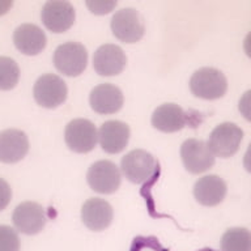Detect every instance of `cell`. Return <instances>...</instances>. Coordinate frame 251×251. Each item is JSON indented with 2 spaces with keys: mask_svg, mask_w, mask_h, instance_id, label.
<instances>
[{
  "mask_svg": "<svg viewBox=\"0 0 251 251\" xmlns=\"http://www.w3.org/2000/svg\"><path fill=\"white\" fill-rule=\"evenodd\" d=\"M190 89L196 97L203 100H217L226 93V77L221 71L204 67L191 76Z\"/></svg>",
  "mask_w": 251,
  "mask_h": 251,
  "instance_id": "1",
  "label": "cell"
},
{
  "mask_svg": "<svg viewBox=\"0 0 251 251\" xmlns=\"http://www.w3.org/2000/svg\"><path fill=\"white\" fill-rule=\"evenodd\" d=\"M121 169L129 182L143 184L154 176L157 164L151 153L143 149H135L122 158Z\"/></svg>",
  "mask_w": 251,
  "mask_h": 251,
  "instance_id": "2",
  "label": "cell"
},
{
  "mask_svg": "<svg viewBox=\"0 0 251 251\" xmlns=\"http://www.w3.org/2000/svg\"><path fill=\"white\" fill-rule=\"evenodd\" d=\"M54 64L59 72L74 77L84 72L88 64V52L81 43H63L55 50Z\"/></svg>",
  "mask_w": 251,
  "mask_h": 251,
  "instance_id": "3",
  "label": "cell"
},
{
  "mask_svg": "<svg viewBox=\"0 0 251 251\" xmlns=\"http://www.w3.org/2000/svg\"><path fill=\"white\" fill-rule=\"evenodd\" d=\"M242 137V129L234 123L226 122L219 125L212 131L207 144L215 157L227 158L237 153Z\"/></svg>",
  "mask_w": 251,
  "mask_h": 251,
  "instance_id": "4",
  "label": "cell"
},
{
  "mask_svg": "<svg viewBox=\"0 0 251 251\" xmlns=\"http://www.w3.org/2000/svg\"><path fill=\"white\" fill-rule=\"evenodd\" d=\"M67 147L76 153H88L93 151L98 141V131L96 126L88 119L71 121L64 131Z\"/></svg>",
  "mask_w": 251,
  "mask_h": 251,
  "instance_id": "5",
  "label": "cell"
},
{
  "mask_svg": "<svg viewBox=\"0 0 251 251\" xmlns=\"http://www.w3.org/2000/svg\"><path fill=\"white\" fill-rule=\"evenodd\" d=\"M33 94L39 106L46 107V109H55L66 101L68 89L63 78L56 75L47 74L37 80Z\"/></svg>",
  "mask_w": 251,
  "mask_h": 251,
  "instance_id": "6",
  "label": "cell"
},
{
  "mask_svg": "<svg viewBox=\"0 0 251 251\" xmlns=\"http://www.w3.org/2000/svg\"><path fill=\"white\" fill-rule=\"evenodd\" d=\"M111 30L122 42L136 43L143 38L145 27L139 12L132 8H125L113 16Z\"/></svg>",
  "mask_w": 251,
  "mask_h": 251,
  "instance_id": "7",
  "label": "cell"
},
{
  "mask_svg": "<svg viewBox=\"0 0 251 251\" xmlns=\"http://www.w3.org/2000/svg\"><path fill=\"white\" fill-rule=\"evenodd\" d=\"M180 157L186 170L192 174H200L209 170L215 164V154L203 140L188 139L180 147Z\"/></svg>",
  "mask_w": 251,
  "mask_h": 251,
  "instance_id": "8",
  "label": "cell"
},
{
  "mask_svg": "<svg viewBox=\"0 0 251 251\" xmlns=\"http://www.w3.org/2000/svg\"><path fill=\"white\" fill-rule=\"evenodd\" d=\"M86 180L93 191L98 194H113L121 186V172L111 161H97L88 170Z\"/></svg>",
  "mask_w": 251,
  "mask_h": 251,
  "instance_id": "9",
  "label": "cell"
},
{
  "mask_svg": "<svg viewBox=\"0 0 251 251\" xmlns=\"http://www.w3.org/2000/svg\"><path fill=\"white\" fill-rule=\"evenodd\" d=\"M41 17L49 30L63 33L74 25L76 13L68 0H49L43 5Z\"/></svg>",
  "mask_w": 251,
  "mask_h": 251,
  "instance_id": "10",
  "label": "cell"
},
{
  "mask_svg": "<svg viewBox=\"0 0 251 251\" xmlns=\"http://www.w3.org/2000/svg\"><path fill=\"white\" fill-rule=\"evenodd\" d=\"M16 229L24 234L33 235L42 230L46 225V212L35 201H25L17 205L12 216Z\"/></svg>",
  "mask_w": 251,
  "mask_h": 251,
  "instance_id": "11",
  "label": "cell"
},
{
  "mask_svg": "<svg viewBox=\"0 0 251 251\" xmlns=\"http://www.w3.org/2000/svg\"><path fill=\"white\" fill-rule=\"evenodd\" d=\"M127 64L125 51L117 45H102L93 55L94 71L101 76H115L125 70Z\"/></svg>",
  "mask_w": 251,
  "mask_h": 251,
  "instance_id": "12",
  "label": "cell"
},
{
  "mask_svg": "<svg viewBox=\"0 0 251 251\" xmlns=\"http://www.w3.org/2000/svg\"><path fill=\"white\" fill-rule=\"evenodd\" d=\"M129 127L121 121H107L98 129V141L106 153L117 154L127 147Z\"/></svg>",
  "mask_w": 251,
  "mask_h": 251,
  "instance_id": "13",
  "label": "cell"
},
{
  "mask_svg": "<svg viewBox=\"0 0 251 251\" xmlns=\"http://www.w3.org/2000/svg\"><path fill=\"white\" fill-rule=\"evenodd\" d=\"M29 140L26 133L20 129H5L0 132V161L4 164H15L26 156Z\"/></svg>",
  "mask_w": 251,
  "mask_h": 251,
  "instance_id": "14",
  "label": "cell"
},
{
  "mask_svg": "<svg viewBox=\"0 0 251 251\" xmlns=\"http://www.w3.org/2000/svg\"><path fill=\"white\" fill-rule=\"evenodd\" d=\"M113 207L109 201L100 198L86 200L81 208L82 223L93 231L105 230L113 221Z\"/></svg>",
  "mask_w": 251,
  "mask_h": 251,
  "instance_id": "15",
  "label": "cell"
},
{
  "mask_svg": "<svg viewBox=\"0 0 251 251\" xmlns=\"http://www.w3.org/2000/svg\"><path fill=\"white\" fill-rule=\"evenodd\" d=\"M123 93L118 86L113 84L97 85L89 96L92 109L98 114H114L123 106Z\"/></svg>",
  "mask_w": 251,
  "mask_h": 251,
  "instance_id": "16",
  "label": "cell"
},
{
  "mask_svg": "<svg viewBox=\"0 0 251 251\" xmlns=\"http://www.w3.org/2000/svg\"><path fill=\"white\" fill-rule=\"evenodd\" d=\"M186 123L187 115L183 109L176 103H164L153 111V127L162 132H176L183 128Z\"/></svg>",
  "mask_w": 251,
  "mask_h": 251,
  "instance_id": "17",
  "label": "cell"
},
{
  "mask_svg": "<svg viewBox=\"0 0 251 251\" xmlns=\"http://www.w3.org/2000/svg\"><path fill=\"white\" fill-rule=\"evenodd\" d=\"M226 190V183L223 178L217 176H205L195 183L194 195L201 205L215 207L225 199Z\"/></svg>",
  "mask_w": 251,
  "mask_h": 251,
  "instance_id": "18",
  "label": "cell"
},
{
  "mask_svg": "<svg viewBox=\"0 0 251 251\" xmlns=\"http://www.w3.org/2000/svg\"><path fill=\"white\" fill-rule=\"evenodd\" d=\"M13 42L17 50L25 55H37L46 47L47 38L37 25L24 24L15 30Z\"/></svg>",
  "mask_w": 251,
  "mask_h": 251,
  "instance_id": "19",
  "label": "cell"
},
{
  "mask_svg": "<svg viewBox=\"0 0 251 251\" xmlns=\"http://www.w3.org/2000/svg\"><path fill=\"white\" fill-rule=\"evenodd\" d=\"M223 251H251V231L245 227H231L221 238Z\"/></svg>",
  "mask_w": 251,
  "mask_h": 251,
  "instance_id": "20",
  "label": "cell"
},
{
  "mask_svg": "<svg viewBox=\"0 0 251 251\" xmlns=\"http://www.w3.org/2000/svg\"><path fill=\"white\" fill-rule=\"evenodd\" d=\"M20 78L17 63L7 56H0V90L13 89Z\"/></svg>",
  "mask_w": 251,
  "mask_h": 251,
  "instance_id": "21",
  "label": "cell"
},
{
  "mask_svg": "<svg viewBox=\"0 0 251 251\" xmlns=\"http://www.w3.org/2000/svg\"><path fill=\"white\" fill-rule=\"evenodd\" d=\"M0 251H20L19 235L7 225H0Z\"/></svg>",
  "mask_w": 251,
  "mask_h": 251,
  "instance_id": "22",
  "label": "cell"
},
{
  "mask_svg": "<svg viewBox=\"0 0 251 251\" xmlns=\"http://www.w3.org/2000/svg\"><path fill=\"white\" fill-rule=\"evenodd\" d=\"M86 7L92 13L98 16L107 15L117 5L118 0H85Z\"/></svg>",
  "mask_w": 251,
  "mask_h": 251,
  "instance_id": "23",
  "label": "cell"
},
{
  "mask_svg": "<svg viewBox=\"0 0 251 251\" xmlns=\"http://www.w3.org/2000/svg\"><path fill=\"white\" fill-rule=\"evenodd\" d=\"M239 113L242 114L243 118L246 121L251 122V89L247 90L246 93L243 94L238 103Z\"/></svg>",
  "mask_w": 251,
  "mask_h": 251,
  "instance_id": "24",
  "label": "cell"
},
{
  "mask_svg": "<svg viewBox=\"0 0 251 251\" xmlns=\"http://www.w3.org/2000/svg\"><path fill=\"white\" fill-rule=\"evenodd\" d=\"M12 198V190L9 184L0 178V211H3L4 208L7 207Z\"/></svg>",
  "mask_w": 251,
  "mask_h": 251,
  "instance_id": "25",
  "label": "cell"
},
{
  "mask_svg": "<svg viewBox=\"0 0 251 251\" xmlns=\"http://www.w3.org/2000/svg\"><path fill=\"white\" fill-rule=\"evenodd\" d=\"M243 166H245V169L251 174V143L250 145H249V148H247L246 154L243 157Z\"/></svg>",
  "mask_w": 251,
  "mask_h": 251,
  "instance_id": "26",
  "label": "cell"
},
{
  "mask_svg": "<svg viewBox=\"0 0 251 251\" xmlns=\"http://www.w3.org/2000/svg\"><path fill=\"white\" fill-rule=\"evenodd\" d=\"M13 5V0H0V16L5 15Z\"/></svg>",
  "mask_w": 251,
  "mask_h": 251,
  "instance_id": "27",
  "label": "cell"
},
{
  "mask_svg": "<svg viewBox=\"0 0 251 251\" xmlns=\"http://www.w3.org/2000/svg\"><path fill=\"white\" fill-rule=\"evenodd\" d=\"M243 49H245V52L249 58L251 59V31L246 35L245 38V42H243Z\"/></svg>",
  "mask_w": 251,
  "mask_h": 251,
  "instance_id": "28",
  "label": "cell"
}]
</instances>
